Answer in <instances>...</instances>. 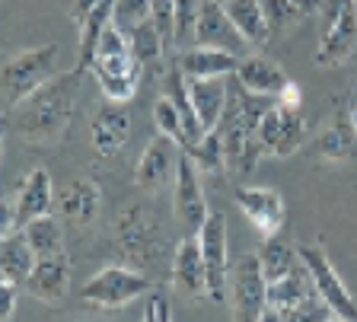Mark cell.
Listing matches in <instances>:
<instances>
[{
  "label": "cell",
  "instance_id": "1",
  "mask_svg": "<svg viewBox=\"0 0 357 322\" xmlns=\"http://www.w3.org/2000/svg\"><path fill=\"white\" fill-rule=\"evenodd\" d=\"M83 68H70L64 74L38 86L16 109H10V125L26 144H58L67 135V125L74 118V105L80 96Z\"/></svg>",
  "mask_w": 357,
  "mask_h": 322
},
{
  "label": "cell",
  "instance_id": "2",
  "mask_svg": "<svg viewBox=\"0 0 357 322\" xmlns=\"http://www.w3.org/2000/svg\"><path fill=\"white\" fill-rule=\"evenodd\" d=\"M58 54L61 48L58 45H38V48H29V52H20L13 61H7L0 68V102L3 109H16L26 96L45 86V83L58 77Z\"/></svg>",
  "mask_w": 357,
  "mask_h": 322
},
{
  "label": "cell",
  "instance_id": "3",
  "mask_svg": "<svg viewBox=\"0 0 357 322\" xmlns=\"http://www.w3.org/2000/svg\"><path fill=\"white\" fill-rule=\"evenodd\" d=\"M115 240L119 249L125 255L131 268H150V265H160L163 259V230L156 224V217H150L141 204H125L115 217Z\"/></svg>",
  "mask_w": 357,
  "mask_h": 322
},
{
  "label": "cell",
  "instance_id": "4",
  "mask_svg": "<svg viewBox=\"0 0 357 322\" xmlns=\"http://www.w3.org/2000/svg\"><path fill=\"white\" fill-rule=\"evenodd\" d=\"M153 291V281H150L144 271L131 268V265H112V268H102L99 275H93L86 284L80 287V297L86 303L99 309H119L134 303L137 297H147Z\"/></svg>",
  "mask_w": 357,
  "mask_h": 322
},
{
  "label": "cell",
  "instance_id": "5",
  "mask_svg": "<svg viewBox=\"0 0 357 322\" xmlns=\"http://www.w3.org/2000/svg\"><path fill=\"white\" fill-rule=\"evenodd\" d=\"M297 259L310 271L312 287L326 300V307L332 309V316H338L344 322H357V300L351 297V291L344 287L342 275L335 271L332 259L322 252V246H297Z\"/></svg>",
  "mask_w": 357,
  "mask_h": 322
},
{
  "label": "cell",
  "instance_id": "6",
  "mask_svg": "<svg viewBox=\"0 0 357 322\" xmlns=\"http://www.w3.org/2000/svg\"><path fill=\"white\" fill-rule=\"evenodd\" d=\"M198 246L204 259V284L214 303H227V284H230V252H227V217L220 210H211L208 220L198 230Z\"/></svg>",
  "mask_w": 357,
  "mask_h": 322
},
{
  "label": "cell",
  "instance_id": "7",
  "mask_svg": "<svg viewBox=\"0 0 357 322\" xmlns=\"http://www.w3.org/2000/svg\"><path fill=\"white\" fill-rule=\"evenodd\" d=\"M211 208L208 198L201 192V173L195 169L192 157L185 150H178L176 160V185H172V217H176L182 236H195L201 224L208 220Z\"/></svg>",
  "mask_w": 357,
  "mask_h": 322
},
{
  "label": "cell",
  "instance_id": "8",
  "mask_svg": "<svg viewBox=\"0 0 357 322\" xmlns=\"http://www.w3.org/2000/svg\"><path fill=\"white\" fill-rule=\"evenodd\" d=\"M233 322H259L268 309V281L261 275L259 255L245 252L230 265Z\"/></svg>",
  "mask_w": 357,
  "mask_h": 322
},
{
  "label": "cell",
  "instance_id": "9",
  "mask_svg": "<svg viewBox=\"0 0 357 322\" xmlns=\"http://www.w3.org/2000/svg\"><path fill=\"white\" fill-rule=\"evenodd\" d=\"M195 45L201 48H220V52H230L236 58L249 54V42L236 32L233 20L227 16L220 0H201L198 10V23H195Z\"/></svg>",
  "mask_w": 357,
  "mask_h": 322
},
{
  "label": "cell",
  "instance_id": "10",
  "mask_svg": "<svg viewBox=\"0 0 357 322\" xmlns=\"http://www.w3.org/2000/svg\"><path fill=\"white\" fill-rule=\"evenodd\" d=\"M233 201L236 208L245 214V220L265 236H275L284 230V220H287V208H284V198L278 195L275 188H261V185H236L233 188Z\"/></svg>",
  "mask_w": 357,
  "mask_h": 322
},
{
  "label": "cell",
  "instance_id": "11",
  "mask_svg": "<svg viewBox=\"0 0 357 322\" xmlns=\"http://www.w3.org/2000/svg\"><path fill=\"white\" fill-rule=\"evenodd\" d=\"M259 141L271 157H294L306 144V121L300 109H281L275 105L259 125Z\"/></svg>",
  "mask_w": 357,
  "mask_h": 322
},
{
  "label": "cell",
  "instance_id": "12",
  "mask_svg": "<svg viewBox=\"0 0 357 322\" xmlns=\"http://www.w3.org/2000/svg\"><path fill=\"white\" fill-rule=\"evenodd\" d=\"M89 141L102 157H119L131 141V109L125 102L99 105L89 118Z\"/></svg>",
  "mask_w": 357,
  "mask_h": 322
},
{
  "label": "cell",
  "instance_id": "13",
  "mask_svg": "<svg viewBox=\"0 0 357 322\" xmlns=\"http://www.w3.org/2000/svg\"><path fill=\"white\" fill-rule=\"evenodd\" d=\"M357 48V3H351L332 26L319 29L316 64L319 68H342Z\"/></svg>",
  "mask_w": 357,
  "mask_h": 322
},
{
  "label": "cell",
  "instance_id": "14",
  "mask_svg": "<svg viewBox=\"0 0 357 322\" xmlns=\"http://www.w3.org/2000/svg\"><path fill=\"white\" fill-rule=\"evenodd\" d=\"M13 208H16V227H26L38 217H48L54 208V188H52V176L48 169H32L26 179L20 182L16 188V198H13Z\"/></svg>",
  "mask_w": 357,
  "mask_h": 322
},
{
  "label": "cell",
  "instance_id": "15",
  "mask_svg": "<svg viewBox=\"0 0 357 322\" xmlns=\"http://www.w3.org/2000/svg\"><path fill=\"white\" fill-rule=\"evenodd\" d=\"M172 284L185 297L201 300L208 297V284H204V259H201L198 233L195 236H182L172 252Z\"/></svg>",
  "mask_w": 357,
  "mask_h": 322
},
{
  "label": "cell",
  "instance_id": "16",
  "mask_svg": "<svg viewBox=\"0 0 357 322\" xmlns=\"http://www.w3.org/2000/svg\"><path fill=\"white\" fill-rule=\"evenodd\" d=\"M176 144L163 135H153L134 166V185L144 192H156L166 182V176L176 169Z\"/></svg>",
  "mask_w": 357,
  "mask_h": 322
},
{
  "label": "cell",
  "instance_id": "17",
  "mask_svg": "<svg viewBox=\"0 0 357 322\" xmlns=\"http://www.w3.org/2000/svg\"><path fill=\"white\" fill-rule=\"evenodd\" d=\"M178 70L188 77V80H214V77H233L239 68V58L230 52H220V48H182V54L176 58Z\"/></svg>",
  "mask_w": 357,
  "mask_h": 322
},
{
  "label": "cell",
  "instance_id": "18",
  "mask_svg": "<svg viewBox=\"0 0 357 322\" xmlns=\"http://www.w3.org/2000/svg\"><path fill=\"white\" fill-rule=\"evenodd\" d=\"M22 284H26V291L32 297L45 300V303H58L67 293V284H70V262H67V255L61 252V255H52V259H36L29 277Z\"/></svg>",
  "mask_w": 357,
  "mask_h": 322
},
{
  "label": "cell",
  "instance_id": "19",
  "mask_svg": "<svg viewBox=\"0 0 357 322\" xmlns=\"http://www.w3.org/2000/svg\"><path fill=\"white\" fill-rule=\"evenodd\" d=\"M99 204H102V195H99L96 182H89V179H74L70 185L61 188V195H58L61 217L74 227H86L99 214Z\"/></svg>",
  "mask_w": 357,
  "mask_h": 322
},
{
  "label": "cell",
  "instance_id": "20",
  "mask_svg": "<svg viewBox=\"0 0 357 322\" xmlns=\"http://www.w3.org/2000/svg\"><path fill=\"white\" fill-rule=\"evenodd\" d=\"M233 77H236L249 93H259V96H278L290 83L287 74L278 68L275 61L261 58V54H245V58H239V68Z\"/></svg>",
  "mask_w": 357,
  "mask_h": 322
},
{
  "label": "cell",
  "instance_id": "21",
  "mask_svg": "<svg viewBox=\"0 0 357 322\" xmlns=\"http://www.w3.org/2000/svg\"><path fill=\"white\" fill-rule=\"evenodd\" d=\"M188 99H192V109H195V115H198L201 128H204V131H214L223 118V109H227V77L188 80Z\"/></svg>",
  "mask_w": 357,
  "mask_h": 322
},
{
  "label": "cell",
  "instance_id": "22",
  "mask_svg": "<svg viewBox=\"0 0 357 322\" xmlns=\"http://www.w3.org/2000/svg\"><path fill=\"white\" fill-rule=\"evenodd\" d=\"M316 157L319 160H351L357 157V131L351 128L348 112H335V118L319 131L316 144Z\"/></svg>",
  "mask_w": 357,
  "mask_h": 322
},
{
  "label": "cell",
  "instance_id": "23",
  "mask_svg": "<svg viewBox=\"0 0 357 322\" xmlns=\"http://www.w3.org/2000/svg\"><path fill=\"white\" fill-rule=\"evenodd\" d=\"M220 3H223V10H227V16L233 20L236 32L249 42V45H255V48L268 45L271 29H268L261 0H220Z\"/></svg>",
  "mask_w": 357,
  "mask_h": 322
},
{
  "label": "cell",
  "instance_id": "24",
  "mask_svg": "<svg viewBox=\"0 0 357 322\" xmlns=\"http://www.w3.org/2000/svg\"><path fill=\"white\" fill-rule=\"evenodd\" d=\"M32 265H36V252L26 243V233L16 230L10 236H0V275L10 284H22L29 277Z\"/></svg>",
  "mask_w": 357,
  "mask_h": 322
},
{
  "label": "cell",
  "instance_id": "25",
  "mask_svg": "<svg viewBox=\"0 0 357 322\" xmlns=\"http://www.w3.org/2000/svg\"><path fill=\"white\" fill-rule=\"evenodd\" d=\"M312 293H316V287H312V281H310V271L303 268V262H297V268L290 271L287 277L268 284V307L287 313V309L300 307L303 300H310Z\"/></svg>",
  "mask_w": 357,
  "mask_h": 322
},
{
  "label": "cell",
  "instance_id": "26",
  "mask_svg": "<svg viewBox=\"0 0 357 322\" xmlns=\"http://www.w3.org/2000/svg\"><path fill=\"white\" fill-rule=\"evenodd\" d=\"M297 262H300L297 249L290 246L281 233H275V236H265V240H261L259 265H261V275H265L268 284H275V281L287 277L290 271L297 268Z\"/></svg>",
  "mask_w": 357,
  "mask_h": 322
},
{
  "label": "cell",
  "instance_id": "27",
  "mask_svg": "<svg viewBox=\"0 0 357 322\" xmlns=\"http://www.w3.org/2000/svg\"><path fill=\"white\" fill-rule=\"evenodd\" d=\"M22 233H26V243L32 246L36 259H52V255L64 252V230H61V224L52 217V214L26 224Z\"/></svg>",
  "mask_w": 357,
  "mask_h": 322
},
{
  "label": "cell",
  "instance_id": "28",
  "mask_svg": "<svg viewBox=\"0 0 357 322\" xmlns=\"http://www.w3.org/2000/svg\"><path fill=\"white\" fill-rule=\"evenodd\" d=\"M185 153L192 157L195 169L201 176H223L227 173V157H223V144H220V131H204V137L185 147Z\"/></svg>",
  "mask_w": 357,
  "mask_h": 322
},
{
  "label": "cell",
  "instance_id": "29",
  "mask_svg": "<svg viewBox=\"0 0 357 322\" xmlns=\"http://www.w3.org/2000/svg\"><path fill=\"white\" fill-rule=\"evenodd\" d=\"M128 42H131V54L137 58V64H141V68L156 64V61L166 54L163 38H160V32L153 29V20H150V16L128 32Z\"/></svg>",
  "mask_w": 357,
  "mask_h": 322
},
{
  "label": "cell",
  "instance_id": "30",
  "mask_svg": "<svg viewBox=\"0 0 357 322\" xmlns=\"http://www.w3.org/2000/svg\"><path fill=\"white\" fill-rule=\"evenodd\" d=\"M141 64L131 70H89L96 77L99 90L109 96V102H128L137 93V80H141Z\"/></svg>",
  "mask_w": 357,
  "mask_h": 322
},
{
  "label": "cell",
  "instance_id": "31",
  "mask_svg": "<svg viewBox=\"0 0 357 322\" xmlns=\"http://www.w3.org/2000/svg\"><path fill=\"white\" fill-rule=\"evenodd\" d=\"M153 125H156V135L169 137L172 144H176L178 150L188 147V137H185V125H182V115L176 112V105L169 102V99H156L153 105Z\"/></svg>",
  "mask_w": 357,
  "mask_h": 322
},
{
  "label": "cell",
  "instance_id": "32",
  "mask_svg": "<svg viewBox=\"0 0 357 322\" xmlns=\"http://www.w3.org/2000/svg\"><path fill=\"white\" fill-rule=\"evenodd\" d=\"M150 20L160 32L166 52L176 48V0H150Z\"/></svg>",
  "mask_w": 357,
  "mask_h": 322
},
{
  "label": "cell",
  "instance_id": "33",
  "mask_svg": "<svg viewBox=\"0 0 357 322\" xmlns=\"http://www.w3.org/2000/svg\"><path fill=\"white\" fill-rule=\"evenodd\" d=\"M261 10H265L271 36H278L281 29H290V26L303 16V10H300L294 0H261Z\"/></svg>",
  "mask_w": 357,
  "mask_h": 322
},
{
  "label": "cell",
  "instance_id": "34",
  "mask_svg": "<svg viewBox=\"0 0 357 322\" xmlns=\"http://www.w3.org/2000/svg\"><path fill=\"white\" fill-rule=\"evenodd\" d=\"M201 0H176V48L195 45V23H198Z\"/></svg>",
  "mask_w": 357,
  "mask_h": 322
},
{
  "label": "cell",
  "instance_id": "35",
  "mask_svg": "<svg viewBox=\"0 0 357 322\" xmlns=\"http://www.w3.org/2000/svg\"><path fill=\"white\" fill-rule=\"evenodd\" d=\"M147 16H150V0H115V7H112V23L121 32H131Z\"/></svg>",
  "mask_w": 357,
  "mask_h": 322
},
{
  "label": "cell",
  "instance_id": "36",
  "mask_svg": "<svg viewBox=\"0 0 357 322\" xmlns=\"http://www.w3.org/2000/svg\"><path fill=\"white\" fill-rule=\"evenodd\" d=\"M281 316H284V322H326L328 316H332V309L326 307V300H322L319 293H312L300 307L287 309V313H281Z\"/></svg>",
  "mask_w": 357,
  "mask_h": 322
},
{
  "label": "cell",
  "instance_id": "37",
  "mask_svg": "<svg viewBox=\"0 0 357 322\" xmlns=\"http://www.w3.org/2000/svg\"><path fill=\"white\" fill-rule=\"evenodd\" d=\"M141 322H172L169 316V303H166L163 293H147V309H144V319Z\"/></svg>",
  "mask_w": 357,
  "mask_h": 322
},
{
  "label": "cell",
  "instance_id": "38",
  "mask_svg": "<svg viewBox=\"0 0 357 322\" xmlns=\"http://www.w3.org/2000/svg\"><path fill=\"white\" fill-rule=\"evenodd\" d=\"M61 3H64L67 16L74 20V26H80L83 20H86V16L99 7V0H61Z\"/></svg>",
  "mask_w": 357,
  "mask_h": 322
},
{
  "label": "cell",
  "instance_id": "39",
  "mask_svg": "<svg viewBox=\"0 0 357 322\" xmlns=\"http://www.w3.org/2000/svg\"><path fill=\"white\" fill-rule=\"evenodd\" d=\"M275 99H278V105H281V109H300V105H303V90H300L297 83L290 80Z\"/></svg>",
  "mask_w": 357,
  "mask_h": 322
},
{
  "label": "cell",
  "instance_id": "40",
  "mask_svg": "<svg viewBox=\"0 0 357 322\" xmlns=\"http://www.w3.org/2000/svg\"><path fill=\"white\" fill-rule=\"evenodd\" d=\"M20 227H16V208L13 201H3L0 198V236H10V233H16Z\"/></svg>",
  "mask_w": 357,
  "mask_h": 322
},
{
  "label": "cell",
  "instance_id": "41",
  "mask_svg": "<svg viewBox=\"0 0 357 322\" xmlns=\"http://www.w3.org/2000/svg\"><path fill=\"white\" fill-rule=\"evenodd\" d=\"M13 307H16V284L3 281V284H0V322L13 316Z\"/></svg>",
  "mask_w": 357,
  "mask_h": 322
},
{
  "label": "cell",
  "instance_id": "42",
  "mask_svg": "<svg viewBox=\"0 0 357 322\" xmlns=\"http://www.w3.org/2000/svg\"><path fill=\"white\" fill-rule=\"evenodd\" d=\"M259 322H284V316H281V309H275V307H268L265 313H261V319Z\"/></svg>",
  "mask_w": 357,
  "mask_h": 322
},
{
  "label": "cell",
  "instance_id": "43",
  "mask_svg": "<svg viewBox=\"0 0 357 322\" xmlns=\"http://www.w3.org/2000/svg\"><path fill=\"white\" fill-rule=\"evenodd\" d=\"M294 3H297L303 13H310V10H319V0H294Z\"/></svg>",
  "mask_w": 357,
  "mask_h": 322
},
{
  "label": "cell",
  "instance_id": "44",
  "mask_svg": "<svg viewBox=\"0 0 357 322\" xmlns=\"http://www.w3.org/2000/svg\"><path fill=\"white\" fill-rule=\"evenodd\" d=\"M3 135H7V118H0V153H3Z\"/></svg>",
  "mask_w": 357,
  "mask_h": 322
},
{
  "label": "cell",
  "instance_id": "45",
  "mask_svg": "<svg viewBox=\"0 0 357 322\" xmlns=\"http://www.w3.org/2000/svg\"><path fill=\"white\" fill-rule=\"evenodd\" d=\"M351 128H354V131H357V105H351Z\"/></svg>",
  "mask_w": 357,
  "mask_h": 322
},
{
  "label": "cell",
  "instance_id": "46",
  "mask_svg": "<svg viewBox=\"0 0 357 322\" xmlns=\"http://www.w3.org/2000/svg\"><path fill=\"white\" fill-rule=\"evenodd\" d=\"M351 105H357V83H354V96H351Z\"/></svg>",
  "mask_w": 357,
  "mask_h": 322
},
{
  "label": "cell",
  "instance_id": "47",
  "mask_svg": "<svg viewBox=\"0 0 357 322\" xmlns=\"http://www.w3.org/2000/svg\"><path fill=\"white\" fill-rule=\"evenodd\" d=\"M326 322H344V319H338V316H328V319Z\"/></svg>",
  "mask_w": 357,
  "mask_h": 322
},
{
  "label": "cell",
  "instance_id": "48",
  "mask_svg": "<svg viewBox=\"0 0 357 322\" xmlns=\"http://www.w3.org/2000/svg\"><path fill=\"white\" fill-rule=\"evenodd\" d=\"M3 281H7V277H3V275H0V284H3Z\"/></svg>",
  "mask_w": 357,
  "mask_h": 322
}]
</instances>
